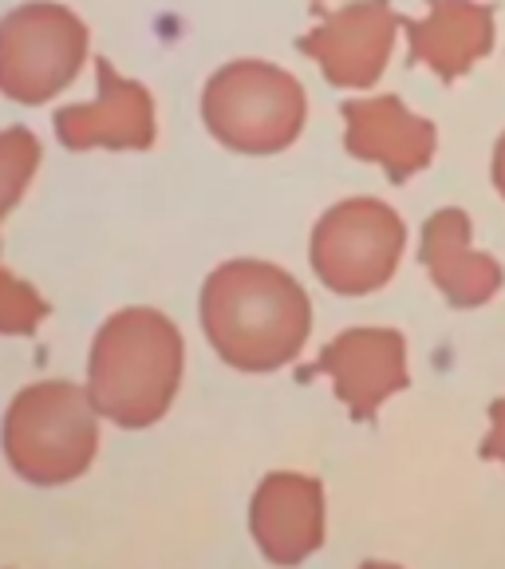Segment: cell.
<instances>
[{
	"label": "cell",
	"instance_id": "6da1fadb",
	"mask_svg": "<svg viewBox=\"0 0 505 569\" xmlns=\"http://www.w3.org/2000/svg\"><path fill=\"white\" fill-rule=\"evenodd\" d=\"M202 332L238 372H276L301 356L312 332V301L293 273L238 258L202 284Z\"/></svg>",
	"mask_w": 505,
	"mask_h": 569
},
{
	"label": "cell",
	"instance_id": "7a4b0ae2",
	"mask_svg": "<svg viewBox=\"0 0 505 569\" xmlns=\"http://www.w3.org/2000/svg\"><path fill=\"white\" fill-rule=\"evenodd\" d=\"M182 332L159 309H123L95 332L88 400L95 416L139 431L170 411L182 383Z\"/></svg>",
	"mask_w": 505,
	"mask_h": 569
},
{
	"label": "cell",
	"instance_id": "3957f363",
	"mask_svg": "<svg viewBox=\"0 0 505 569\" xmlns=\"http://www.w3.org/2000/svg\"><path fill=\"white\" fill-rule=\"evenodd\" d=\"M4 459L24 482L63 487L95 459L99 416L88 391L68 380L32 383L4 411Z\"/></svg>",
	"mask_w": 505,
	"mask_h": 569
},
{
	"label": "cell",
	"instance_id": "277c9868",
	"mask_svg": "<svg viewBox=\"0 0 505 569\" xmlns=\"http://www.w3.org/2000/svg\"><path fill=\"white\" fill-rule=\"evenodd\" d=\"M202 119L213 139L238 154H276L293 147L309 119L301 80L265 60H233L210 76Z\"/></svg>",
	"mask_w": 505,
	"mask_h": 569
},
{
	"label": "cell",
	"instance_id": "5b68a950",
	"mask_svg": "<svg viewBox=\"0 0 505 569\" xmlns=\"http://www.w3.org/2000/svg\"><path fill=\"white\" fill-rule=\"evenodd\" d=\"M88 60V24L63 4L32 0L0 20V96L48 103Z\"/></svg>",
	"mask_w": 505,
	"mask_h": 569
},
{
	"label": "cell",
	"instance_id": "8992f818",
	"mask_svg": "<svg viewBox=\"0 0 505 569\" xmlns=\"http://www.w3.org/2000/svg\"><path fill=\"white\" fill-rule=\"evenodd\" d=\"M407 226L380 198L336 202L312 230V269L332 293L364 297L395 277Z\"/></svg>",
	"mask_w": 505,
	"mask_h": 569
},
{
	"label": "cell",
	"instance_id": "52a82bcc",
	"mask_svg": "<svg viewBox=\"0 0 505 569\" xmlns=\"http://www.w3.org/2000/svg\"><path fill=\"white\" fill-rule=\"evenodd\" d=\"M400 24L403 17L391 9V0H352L304 32L296 48L320 63L332 88L364 91L387 71Z\"/></svg>",
	"mask_w": 505,
	"mask_h": 569
},
{
	"label": "cell",
	"instance_id": "ba28073f",
	"mask_svg": "<svg viewBox=\"0 0 505 569\" xmlns=\"http://www.w3.org/2000/svg\"><path fill=\"white\" fill-rule=\"evenodd\" d=\"M329 376L352 419L367 423L375 411L407 388V340L395 329H347L301 376Z\"/></svg>",
	"mask_w": 505,
	"mask_h": 569
},
{
	"label": "cell",
	"instance_id": "9c48e42d",
	"mask_svg": "<svg viewBox=\"0 0 505 569\" xmlns=\"http://www.w3.org/2000/svg\"><path fill=\"white\" fill-rule=\"evenodd\" d=\"M95 99L55 111V139L68 151H147L154 142V99L142 83L95 60Z\"/></svg>",
	"mask_w": 505,
	"mask_h": 569
},
{
	"label": "cell",
	"instance_id": "30bf717a",
	"mask_svg": "<svg viewBox=\"0 0 505 569\" xmlns=\"http://www.w3.org/2000/svg\"><path fill=\"white\" fill-rule=\"evenodd\" d=\"M344 147L352 159L380 162L391 182H407L435 159V123L415 116L400 96L347 99Z\"/></svg>",
	"mask_w": 505,
	"mask_h": 569
},
{
	"label": "cell",
	"instance_id": "8fae6325",
	"mask_svg": "<svg viewBox=\"0 0 505 569\" xmlns=\"http://www.w3.org/2000/svg\"><path fill=\"white\" fill-rule=\"evenodd\" d=\"M249 526L269 561L301 566L324 542V487L312 475H269L253 495Z\"/></svg>",
	"mask_w": 505,
	"mask_h": 569
},
{
	"label": "cell",
	"instance_id": "7c38bea8",
	"mask_svg": "<svg viewBox=\"0 0 505 569\" xmlns=\"http://www.w3.org/2000/svg\"><path fill=\"white\" fill-rule=\"evenodd\" d=\"M411 63L431 68L443 83L474 68L494 48V9L478 0H431L426 20H403Z\"/></svg>",
	"mask_w": 505,
	"mask_h": 569
},
{
	"label": "cell",
	"instance_id": "4fadbf2b",
	"mask_svg": "<svg viewBox=\"0 0 505 569\" xmlns=\"http://www.w3.org/2000/svg\"><path fill=\"white\" fill-rule=\"evenodd\" d=\"M418 258H423L431 281L438 284V293L454 309H478L502 289V266L471 246L466 210L446 206V210L431 213V222L423 226V253Z\"/></svg>",
	"mask_w": 505,
	"mask_h": 569
},
{
	"label": "cell",
	"instance_id": "5bb4252c",
	"mask_svg": "<svg viewBox=\"0 0 505 569\" xmlns=\"http://www.w3.org/2000/svg\"><path fill=\"white\" fill-rule=\"evenodd\" d=\"M36 167H40V139L28 127L0 131V222L20 206Z\"/></svg>",
	"mask_w": 505,
	"mask_h": 569
},
{
	"label": "cell",
	"instance_id": "9a60e30c",
	"mask_svg": "<svg viewBox=\"0 0 505 569\" xmlns=\"http://www.w3.org/2000/svg\"><path fill=\"white\" fill-rule=\"evenodd\" d=\"M48 317V301L32 284L0 266V337H32Z\"/></svg>",
	"mask_w": 505,
	"mask_h": 569
},
{
	"label": "cell",
	"instance_id": "2e32d148",
	"mask_svg": "<svg viewBox=\"0 0 505 569\" xmlns=\"http://www.w3.org/2000/svg\"><path fill=\"white\" fill-rule=\"evenodd\" d=\"M482 455L497 459L505 467V396L489 408V431H486V439H482Z\"/></svg>",
	"mask_w": 505,
	"mask_h": 569
},
{
	"label": "cell",
	"instance_id": "e0dca14e",
	"mask_svg": "<svg viewBox=\"0 0 505 569\" xmlns=\"http://www.w3.org/2000/svg\"><path fill=\"white\" fill-rule=\"evenodd\" d=\"M494 187H497V194L505 198V134L494 147Z\"/></svg>",
	"mask_w": 505,
	"mask_h": 569
},
{
	"label": "cell",
	"instance_id": "ac0fdd59",
	"mask_svg": "<svg viewBox=\"0 0 505 569\" xmlns=\"http://www.w3.org/2000/svg\"><path fill=\"white\" fill-rule=\"evenodd\" d=\"M360 569H403V566H391V561H367V566Z\"/></svg>",
	"mask_w": 505,
	"mask_h": 569
}]
</instances>
